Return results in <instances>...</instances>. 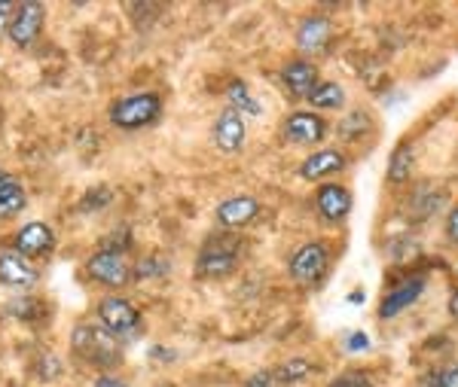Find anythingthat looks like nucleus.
<instances>
[{
  "instance_id": "nucleus-7",
  "label": "nucleus",
  "mask_w": 458,
  "mask_h": 387,
  "mask_svg": "<svg viewBox=\"0 0 458 387\" xmlns=\"http://www.w3.org/2000/svg\"><path fill=\"white\" fill-rule=\"evenodd\" d=\"M89 274H92L98 284H105L110 290H120L131 281V269H129V259L123 253H107V250H98L89 257L86 263Z\"/></svg>"
},
{
  "instance_id": "nucleus-36",
  "label": "nucleus",
  "mask_w": 458,
  "mask_h": 387,
  "mask_svg": "<svg viewBox=\"0 0 458 387\" xmlns=\"http://www.w3.org/2000/svg\"><path fill=\"white\" fill-rule=\"evenodd\" d=\"M449 315L458 320V287L453 290V293H449Z\"/></svg>"
},
{
  "instance_id": "nucleus-9",
  "label": "nucleus",
  "mask_w": 458,
  "mask_h": 387,
  "mask_svg": "<svg viewBox=\"0 0 458 387\" xmlns=\"http://www.w3.org/2000/svg\"><path fill=\"white\" fill-rule=\"evenodd\" d=\"M425 287H428V278L425 274H412V278H406L403 284L391 287L386 296H382L379 302V317L382 320H391L397 315H403L406 308H412L419 299L425 296Z\"/></svg>"
},
{
  "instance_id": "nucleus-1",
  "label": "nucleus",
  "mask_w": 458,
  "mask_h": 387,
  "mask_svg": "<svg viewBox=\"0 0 458 387\" xmlns=\"http://www.w3.org/2000/svg\"><path fill=\"white\" fill-rule=\"evenodd\" d=\"M71 348H73V354L83 357L86 363H92V366H98V369H114L123 363L120 339L98 324H80L77 330L71 332Z\"/></svg>"
},
{
  "instance_id": "nucleus-10",
  "label": "nucleus",
  "mask_w": 458,
  "mask_h": 387,
  "mask_svg": "<svg viewBox=\"0 0 458 387\" xmlns=\"http://www.w3.org/2000/svg\"><path fill=\"white\" fill-rule=\"evenodd\" d=\"M43 21H47V10H43V4L28 0V4H21L16 10V16H13L10 31L6 34H10V40L16 43V46H31L43 31Z\"/></svg>"
},
{
  "instance_id": "nucleus-16",
  "label": "nucleus",
  "mask_w": 458,
  "mask_h": 387,
  "mask_svg": "<svg viewBox=\"0 0 458 387\" xmlns=\"http://www.w3.org/2000/svg\"><path fill=\"white\" fill-rule=\"evenodd\" d=\"M257 214H260V202H257L254 196H235V198H226V202L217 207V223L226 229H239V226L254 223Z\"/></svg>"
},
{
  "instance_id": "nucleus-26",
  "label": "nucleus",
  "mask_w": 458,
  "mask_h": 387,
  "mask_svg": "<svg viewBox=\"0 0 458 387\" xmlns=\"http://www.w3.org/2000/svg\"><path fill=\"white\" fill-rule=\"evenodd\" d=\"M165 272H168V263L162 257H144L141 263L135 265L131 278H135V281H150V278H162Z\"/></svg>"
},
{
  "instance_id": "nucleus-12",
  "label": "nucleus",
  "mask_w": 458,
  "mask_h": 387,
  "mask_svg": "<svg viewBox=\"0 0 458 387\" xmlns=\"http://www.w3.org/2000/svg\"><path fill=\"white\" fill-rule=\"evenodd\" d=\"M211 138H214V144H217V150L239 153L242 147H245V138H248L245 119H242V114H235V110H224V114L214 119Z\"/></svg>"
},
{
  "instance_id": "nucleus-31",
  "label": "nucleus",
  "mask_w": 458,
  "mask_h": 387,
  "mask_svg": "<svg viewBox=\"0 0 458 387\" xmlns=\"http://www.w3.org/2000/svg\"><path fill=\"white\" fill-rule=\"evenodd\" d=\"M443 235H446L449 244H458V202L449 207L446 220H443Z\"/></svg>"
},
{
  "instance_id": "nucleus-37",
  "label": "nucleus",
  "mask_w": 458,
  "mask_h": 387,
  "mask_svg": "<svg viewBox=\"0 0 458 387\" xmlns=\"http://www.w3.org/2000/svg\"><path fill=\"white\" fill-rule=\"evenodd\" d=\"M157 387H177V384H172V382H162V384H157Z\"/></svg>"
},
{
  "instance_id": "nucleus-5",
  "label": "nucleus",
  "mask_w": 458,
  "mask_h": 387,
  "mask_svg": "<svg viewBox=\"0 0 458 387\" xmlns=\"http://www.w3.org/2000/svg\"><path fill=\"white\" fill-rule=\"evenodd\" d=\"M98 317H101V326H105L107 332H114L116 339H131L141 330V311L129 299H123V296H107V299H101Z\"/></svg>"
},
{
  "instance_id": "nucleus-13",
  "label": "nucleus",
  "mask_w": 458,
  "mask_h": 387,
  "mask_svg": "<svg viewBox=\"0 0 458 387\" xmlns=\"http://www.w3.org/2000/svg\"><path fill=\"white\" fill-rule=\"evenodd\" d=\"M37 269L31 259H25L16 250H4L0 253V284L16 287V290H28L37 284Z\"/></svg>"
},
{
  "instance_id": "nucleus-17",
  "label": "nucleus",
  "mask_w": 458,
  "mask_h": 387,
  "mask_svg": "<svg viewBox=\"0 0 458 387\" xmlns=\"http://www.w3.org/2000/svg\"><path fill=\"white\" fill-rule=\"evenodd\" d=\"M282 83L293 98H306V95L318 86V68L312 62H306V58L287 62L282 68Z\"/></svg>"
},
{
  "instance_id": "nucleus-27",
  "label": "nucleus",
  "mask_w": 458,
  "mask_h": 387,
  "mask_svg": "<svg viewBox=\"0 0 458 387\" xmlns=\"http://www.w3.org/2000/svg\"><path fill=\"white\" fill-rule=\"evenodd\" d=\"M428 387H458V363H446V366H437L425 375Z\"/></svg>"
},
{
  "instance_id": "nucleus-35",
  "label": "nucleus",
  "mask_w": 458,
  "mask_h": 387,
  "mask_svg": "<svg viewBox=\"0 0 458 387\" xmlns=\"http://www.w3.org/2000/svg\"><path fill=\"white\" fill-rule=\"evenodd\" d=\"M92 387H129V384H125L123 378H114V375H98Z\"/></svg>"
},
{
  "instance_id": "nucleus-20",
  "label": "nucleus",
  "mask_w": 458,
  "mask_h": 387,
  "mask_svg": "<svg viewBox=\"0 0 458 387\" xmlns=\"http://www.w3.org/2000/svg\"><path fill=\"white\" fill-rule=\"evenodd\" d=\"M306 101L315 110H343L345 107V88L330 80H318V86L306 95Z\"/></svg>"
},
{
  "instance_id": "nucleus-3",
  "label": "nucleus",
  "mask_w": 458,
  "mask_h": 387,
  "mask_svg": "<svg viewBox=\"0 0 458 387\" xmlns=\"http://www.w3.org/2000/svg\"><path fill=\"white\" fill-rule=\"evenodd\" d=\"M162 114V98L157 92H138V95H125V98L110 104V122L123 131H138L144 125L157 122Z\"/></svg>"
},
{
  "instance_id": "nucleus-14",
  "label": "nucleus",
  "mask_w": 458,
  "mask_h": 387,
  "mask_svg": "<svg viewBox=\"0 0 458 387\" xmlns=\"http://www.w3.org/2000/svg\"><path fill=\"white\" fill-rule=\"evenodd\" d=\"M345 165H349V156H345V153L318 150L300 165V177H302V181L318 183V181H324V177H334V174H339V171H345Z\"/></svg>"
},
{
  "instance_id": "nucleus-24",
  "label": "nucleus",
  "mask_w": 458,
  "mask_h": 387,
  "mask_svg": "<svg viewBox=\"0 0 458 387\" xmlns=\"http://www.w3.org/2000/svg\"><path fill=\"white\" fill-rule=\"evenodd\" d=\"M367 129H370V114L352 110V114L343 116V122H339V138L349 140V144H358V140L367 138Z\"/></svg>"
},
{
  "instance_id": "nucleus-25",
  "label": "nucleus",
  "mask_w": 458,
  "mask_h": 387,
  "mask_svg": "<svg viewBox=\"0 0 458 387\" xmlns=\"http://www.w3.org/2000/svg\"><path fill=\"white\" fill-rule=\"evenodd\" d=\"M6 311H10L13 317H19V320H28V324H37V320H43V317L49 315L47 302L34 299V296H25V299H13L10 305H6Z\"/></svg>"
},
{
  "instance_id": "nucleus-30",
  "label": "nucleus",
  "mask_w": 458,
  "mask_h": 387,
  "mask_svg": "<svg viewBox=\"0 0 458 387\" xmlns=\"http://www.w3.org/2000/svg\"><path fill=\"white\" fill-rule=\"evenodd\" d=\"M110 202V189H89L86 192V198L80 202V211H92V207H101V205H107Z\"/></svg>"
},
{
  "instance_id": "nucleus-8",
  "label": "nucleus",
  "mask_w": 458,
  "mask_h": 387,
  "mask_svg": "<svg viewBox=\"0 0 458 387\" xmlns=\"http://www.w3.org/2000/svg\"><path fill=\"white\" fill-rule=\"evenodd\" d=\"M282 135L287 144L315 147V144H321L324 135H327V122H324V116L312 114V110H297V114H291L284 119Z\"/></svg>"
},
{
  "instance_id": "nucleus-32",
  "label": "nucleus",
  "mask_w": 458,
  "mask_h": 387,
  "mask_svg": "<svg viewBox=\"0 0 458 387\" xmlns=\"http://www.w3.org/2000/svg\"><path fill=\"white\" fill-rule=\"evenodd\" d=\"M245 387H278V384H276V375H272L269 369H263V372H254L245 382Z\"/></svg>"
},
{
  "instance_id": "nucleus-19",
  "label": "nucleus",
  "mask_w": 458,
  "mask_h": 387,
  "mask_svg": "<svg viewBox=\"0 0 458 387\" xmlns=\"http://www.w3.org/2000/svg\"><path fill=\"white\" fill-rule=\"evenodd\" d=\"M412 171H416V147H412V140L403 138L401 144L391 150V156H388L386 177H388V183L403 186V183H410Z\"/></svg>"
},
{
  "instance_id": "nucleus-2",
  "label": "nucleus",
  "mask_w": 458,
  "mask_h": 387,
  "mask_svg": "<svg viewBox=\"0 0 458 387\" xmlns=\"http://www.w3.org/2000/svg\"><path fill=\"white\" fill-rule=\"evenodd\" d=\"M239 250H242V238L233 232H220L208 235V241L202 244L196 259V278L202 281H220L229 278L239 265Z\"/></svg>"
},
{
  "instance_id": "nucleus-15",
  "label": "nucleus",
  "mask_w": 458,
  "mask_h": 387,
  "mask_svg": "<svg viewBox=\"0 0 458 387\" xmlns=\"http://www.w3.org/2000/svg\"><path fill=\"white\" fill-rule=\"evenodd\" d=\"M330 34H334V25H330L327 16H306L297 28V46L300 52H306V55L324 52L330 43Z\"/></svg>"
},
{
  "instance_id": "nucleus-22",
  "label": "nucleus",
  "mask_w": 458,
  "mask_h": 387,
  "mask_svg": "<svg viewBox=\"0 0 458 387\" xmlns=\"http://www.w3.org/2000/svg\"><path fill=\"white\" fill-rule=\"evenodd\" d=\"M226 101H229V110H235V114L260 116V104L254 101L250 88L242 83V80H233V83L226 86Z\"/></svg>"
},
{
  "instance_id": "nucleus-21",
  "label": "nucleus",
  "mask_w": 458,
  "mask_h": 387,
  "mask_svg": "<svg viewBox=\"0 0 458 387\" xmlns=\"http://www.w3.org/2000/svg\"><path fill=\"white\" fill-rule=\"evenodd\" d=\"M25 202H28V196H25V189H21V183L0 174V220L16 217L21 207H25Z\"/></svg>"
},
{
  "instance_id": "nucleus-11",
  "label": "nucleus",
  "mask_w": 458,
  "mask_h": 387,
  "mask_svg": "<svg viewBox=\"0 0 458 387\" xmlns=\"http://www.w3.org/2000/svg\"><path fill=\"white\" fill-rule=\"evenodd\" d=\"M315 211L324 223H343L352 211V192L343 183H321L315 192Z\"/></svg>"
},
{
  "instance_id": "nucleus-18",
  "label": "nucleus",
  "mask_w": 458,
  "mask_h": 387,
  "mask_svg": "<svg viewBox=\"0 0 458 387\" xmlns=\"http://www.w3.org/2000/svg\"><path fill=\"white\" fill-rule=\"evenodd\" d=\"M53 241H55V235L47 223H28V226L19 229V235H16V253H21L25 259L43 257V253L53 248Z\"/></svg>"
},
{
  "instance_id": "nucleus-4",
  "label": "nucleus",
  "mask_w": 458,
  "mask_h": 387,
  "mask_svg": "<svg viewBox=\"0 0 458 387\" xmlns=\"http://www.w3.org/2000/svg\"><path fill=\"white\" fill-rule=\"evenodd\" d=\"M291 278L302 287H312L330 269V248L324 241H309L291 257Z\"/></svg>"
},
{
  "instance_id": "nucleus-28",
  "label": "nucleus",
  "mask_w": 458,
  "mask_h": 387,
  "mask_svg": "<svg viewBox=\"0 0 458 387\" xmlns=\"http://www.w3.org/2000/svg\"><path fill=\"white\" fill-rule=\"evenodd\" d=\"M327 387H376V384H373V378L367 375V372L349 369V372H343V375H336Z\"/></svg>"
},
{
  "instance_id": "nucleus-29",
  "label": "nucleus",
  "mask_w": 458,
  "mask_h": 387,
  "mask_svg": "<svg viewBox=\"0 0 458 387\" xmlns=\"http://www.w3.org/2000/svg\"><path fill=\"white\" fill-rule=\"evenodd\" d=\"M131 248V232L129 229H114L107 238H105V244H101V250H107V253H123L125 257V250Z\"/></svg>"
},
{
  "instance_id": "nucleus-6",
  "label": "nucleus",
  "mask_w": 458,
  "mask_h": 387,
  "mask_svg": "<svg viewBox=\"0 0 458 387\" xmlns=\"http://www.w3.org/2000/svg\"><path fill=\"white\" fill-rule=\"evenodd\" d=\"M446 202H449V189H446V186L422 183L419 189L410 192V198H406L403 217L410 220V223H428L431 217H437L443 207H446Z\"/></svg>"
},
{
  "instance_id": "nucleus-33",
  "label": "nucleus",
  "mask_w": 458,
  "mask_h": 387,
  "mask_svg": "<svg viewBox=\"0 0 458 387\" xmlns=\"http://www.w3.org/2000/svg\"><path fill=\"white\" fill-rule=\"evenodd\" d=\"M16 10L19 6L16 4H0V31H10V21H13V16H16Z\"/></svg>"
},
{
  "instance_id": "nucleus-34",
  "label": "nucleus",
  "mask_w": 458,
  "mask_h": 387,
  "mask_svg": "<svg viewBox=\"0 0 458 387\" xmlns=\"http://www.w3.org/2000/svg\"><path fill=\"white\" fill-rule=\"evenodd\" d=\"M345 348H349V351H367V348H370V339H367L364 332H352V336L345 339Z\"/></svg>"
},
{
  "instance_id": "nucleus-23",
  "label": "nucleus",
  "mask_w": 458,
  "mask_h": 387,
  "mask_svg": "<svg viewBox=\"0 0 458 387\" xmlns=\"http://www.w3.org/2000/svg\"><path fill=\"white\" fill-rule=\"evenodd\" d=\"M309 372H312V363H309L306 357H291V360H284L278 369H272V375H276L278 387H287V384H300Z\"/></svg>"
}]
</instances>
